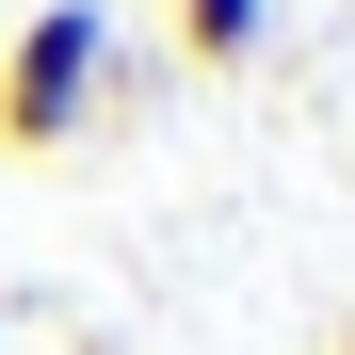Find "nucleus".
Returning a JSON list of instances; mask_svg holds the SVG:
<instances>
[{
	"label": "nucleus",
	"mask_w": 355,
	"mask_h": 355,
	"mask_svg": "<svg viewBox=\"0 0 355 355\" xmlns=\"http://www.w3.org/2000/svg\"><path fill=\"white\" fill-rule=\"evenodd\" d=\"M259 33H275V0H178V49L194 65H259Z\"/></svg>",
	"instance_id": "2"
},
{
	"label": "nucleus",
	"mask_w": 355,
	"mask_h": 355,
	"mask_svg": "<svg viewBox=\"0 0 355 355\" xmlns=\"http://www.w3.org/2000/svg\"><path fill=\"white\" fill-rule=\"evenodd\" d=\"M339 355H355V339H339Z\"/></svg>",
	"instance_id": "3"
},
{
	"label": "nucleus",
	"mask_w": 355,
	"mask_h": 355,
	"mask_svg": "<svg viewBox=\"0 0 355 355\" xmlns=\"http://www.w3.org/2000/svg\"><path fill=\"white\" fill-rule=\"evenodd\" d=\"M97 65H113V17H81V0L17 17V49H0V146H17V162L81 146V113H97Z\"/></svg>",
	"instance_id": "1"
}]
</instances>
